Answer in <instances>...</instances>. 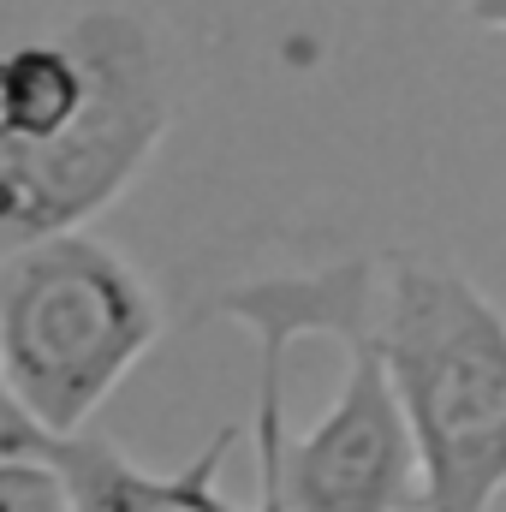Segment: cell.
<instances>
[{"instance_id": "52a82bcc", "label": "cell", "mask_w": 506, "mask_h": 512, "mask_svg": "<svg viewBox=\"0 0 506 512\" xmlns=\"http://www.w3.org/2000/svg\"><path fill=\"white\" fill-rule=\"evenodd\" d=\"M471 18L489 30H506V0H471Z\"/></svg>"}, {"instance_id": "7a4b0ae2", "label": "cell", "mask_w": 506, "mask_h": 512, "mask_svg": "<svg viewBox=\"0 0 506 512\" xmlns=\"http://www.w3.org/2000/svg\"><path fill=\"white\" fill-rule=\"evenodd\" d=\"M161 304L120 251L90 233L12 245L0 268V376L42 429L78 435L155 346Z\"/></svg>"}, {"instance_id": "5b68a950", "label": "cell", "mask_w": 506, "mask_h": 512, "mask_svg": "<svg viewBox=\"0 0 506 512\" xmlns=\"http://www.w3.org/2000/svg\"><path fill=\"white\" fill-rule=\"evenodd\" d=\"M90 66L72 36L18 42L0 66V143H48L84 108Z\"/></svg>"}, {"instance_id": "6da1fadb", "label": "cell", "mask_w": 506, "mask_h": 512, "mask_svg": "<svg viewBox=\"0 0 506 512\" xmlns=\"http://www.w3.org/2000/svg\"><path fill=\"white\" fill-rule=\"evenodd\" d=\"M370 334L423 453V512H489L506 489V316L453 268L393 262Z\"/></svg>"}, {"instance_id": "3957f363", "label": "cell", "mask_w": 506, "mask_h": 512, "mask_svg": "<svg viewBox=\"0 0 506 512\" xmlns=\"http://www.w3.org/2000/svg\"><path fill=\"white\" fill-rule=\"evenodd\" d=\"M90 66L84 108L48 143H0V245H30L48 233H72L102 215L149 161L167 131V90L149 36L96 12L66 30Z\"/></svg>"}, {"instance_id": "8992f818", "label": "cell", "mask_w": 506, "mask_h": 512, "mask_svg": "<svg viewBox=\"0 0 506 512\" xmlns=\"http://www.w3.org/2000/svg\"><path fill=\"white\" fill-rule=\"evenodd\" d=\"M0 512H72L66 471L30 447L0 453Z\"/></svg>"}, {"instance_id": "277c9868", "label": "cell", "mask_w": 506, "mask_h": 512, "mask_svg": "<svg viewBox=\"0 0 506 512\" xmlns=\"http://www.w3.org/2000/svg\"><path fill=\"white\" fill-rule=\"evenodd\" d=\"M12 447H30V453L54 459L66 471L72 512H245L215 489L221 459L233 447V429H221L197 453V465H185L173 477H149V471L131 465L108 435H84V429L78 435H54L18 399H0V453H12Z\"/></svg>"}]
</instances>
